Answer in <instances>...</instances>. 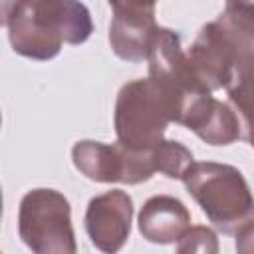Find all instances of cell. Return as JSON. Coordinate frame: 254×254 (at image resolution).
Instances as JSON below:
<instances>
[{
	"instance_id": "obj_3",
	"label": "cell",
	"mask_w": 254,
	"mask_h": 254,
	"mask_svg": "<svg viewBox=\"0 0 254 254\" xmlns=\"http://www.w3.org/2000/svg\"><path fill=\"white\" fill-rule=\"evenodd\" d=\"M183 183L222 234H234L254 218V194L236 167L212 161L192 163Z\"/></svg>"
},
{
	"instance_id": "obj_8",
	"label": "cell",
	"mask_w": 254,
	"mask_h": 254,
	"mask_svg": "<svg viewBox=\"0 0 254 254\" xmlns=\"http://www.w3.org/2000/svg\"><path fill=\"white\" fill-rule=\"evenodd\" d=\"M133 200L125 190H107L89 200L85 210V232L103 254H117L131 232Z\"/></svg>"
},
{
	"instance_id": "obj_6",
	"label": "cell",
	"mask_w": 254,
	"mask_h": 254,
	"mask_svg": "<svg viewBox=\"0 0 254 254\" xmlns=\"http://www.w3.org/2000/svg\"><path fill=\"white\" fill-rule=\"evenodd\" d=\"M147 62H149V77L163 89V93L171 101L175 123H181L187 111L202 95L210 93L192 75L187 60V52L181 46V36L175 30L163 26L157 28L147 54Z\"/></svg>"
},
{
	"instance_id": "obj_7",
	"label": "cell",
	"mask_w": 254,
	"mask_h": 254,
	"mask_svg": "<svg viewBox=\"0 0 254 254\" xmlns=\"http://www.w3.org/2000/svg\"><path fill=\"white\" fill-rule=\"evenodd\" d=\"M75 169L95 183L139 185L153 177L155 165L151 151H131L121 143L105 145L101 141H77L71 147Z\"/></svg>"
},
{
	"instance_id": "obj_1",
	"label": "cell",
	"mask_w": 254,
	"mask_h": 254,
	"mask_svg": "<svg viewBox=\"0 0 254 254\" xmlns=\"http://www.w3.org/2000/svg\"><path fill=\"white\" fill-rule=\"evenodd\" d=\"M2 24L12 50L40 62L56 58L64 42L77 46L93 32L85 4L71 0L4 2Z\"/></svg>"
},
{
	"instance_id": "obj_12",
	"label": "cell",
	"mask_w": 254,
	"mask_h": 254,
	"mask_svg": "<svg viewBox=\"0 0 254 254\" xmlns=\"http://www.w3.org/2000/svg\"><path fill=\"white\" fill-rule=\"evenodd\" d=\"M226 93L238 115L242 117L244 137L250 147H254V56L242 60L234 69Z\"/></svg>"
},
{
	"instance_id": "obj_14",
	"label": "cell",
	"mask_w": 254,
	"mask_h": 254,
	"mask_svg": "<svg viewBox=\"0 0 254 254\" xmlns=\"http://www.w3.org/2000/svg\"><path fill=\"white\" fill-rule=\"evenodd\" d=\"M216 232L208 226H190L177 242V254H218Z\"/></svg>"
},
{
	"instance_id": "obj_11",
	"label": "cell",
	"mask_w": 254,
	"mask_h": 254,
	"mask_svg": "<svg viewBox=\"0 0 254 254\" xmlns=\"http://www.w3.org/2000/svg\"><path fill=\"white\" fill-rule=\"evenodd\" d=\"M190 212L169 194L151 196L139 212V232L153 244H173L189 230Z\"/></svg>"
},
{
	"instance_id": "obj_5",
	"label": "cell",
	"mask_w": 254,
	"mask_h": 254,
	"mask_svg": "<svg viewBox=\"0 0 254 254\" xmlns=\"http://www.w3.org/2000/svg\"><path fill=\"white\" fill-rule=\"evenodd\" d=\"M18 234L32 254H75L71 206L54 189L28 190L20 200Z\"/></svg>"
},
{
	"instance_id": "obj_4",
	"label": "cell",
	"mask_w": 254,
	"mask_h": 254,
	"mask_svg": "<svg viewBox=\"0 0 254 254\" xmlns=\"http://www.w3.org/2000/svg\"><path fill=\"white\" fill-rule=\"evenodd\" d=\"M171 121H175L171 101L151 77L127 81L119 89L113 125L117 143L123 147L141 153L153 151L165 141L163 135Z\"/></svg>"
},
{
	"instance_id": "obj_9",
	"label": "cell",
	"mask_w": 254,
	"mask_h": 254,
	"mask_svg": "<svg viewBox=\"0 0 254 254\" xmlns=\"http://www.w3.org/2000/svg\"><path fill=\"white\" fill-rule=\"evenodd\" d=\"M113 10L109 26V46L125 62L147 60L151 42L157 32L155 4L109 2Z\"/></svg>"
},
{
	"instance_id": "obj_15",
	"label": "cell",
	"mask_w": 254,
	"mask_h": 254,
	"mask_svg": "<svg viewBox=\"0 0 254 254\" xmlns=\"http://www.w3.org/2000/svg\"><path fill=\"white\" fill-rule=\"evenodd\" d=\"M236 254H254V218L236 232Z\"/></svg>"
},
{
	"instance_id": "obj_13",
	"label": "cell",
	"mask_w": 254,
	"mask_h": 254,
	"mask_svg": "<svg viewBox=\"0 0 254 254\" xmlns=\"http://www.w3.org/2000/svg\"><path fill=\"white\" fill-rule=\"evenodd\" d=\"M151 157H153L155 171L163 173L167 179H181V181H183L185 173L189 171V167L194 163L192 153L183 143L169 141V139L159 143L151 151Z\"/></svg>"
},
{
	"instance_id": "obj_2",
	"label": "cell",
	"mask_w": 254,
	"mask_h": 254,
	"mask_svg": "<svg viewBox=\"0 0 254 254\" xmlns=\"http://www.w3.org/2000/svg\"><path fill=\"white\" fill-rule=\"evenodd\" d=\"M254 56V4L226 2L216 20L204 24L187 50L196 81L206 89H226L234 69Z\"/></svg>"
},
{
	"instance_id": "obj_10",
	"label": "cell",
	"mask_w": 254,
	"mask_h": 254,
	"mask_svg": "<svg viewBox=\"0 0 254 254\" xmlns=\"http://www.w3.org/2000/svg\"><path fill=\"white\" fill-rule=\"evenodd\" d=\"M181 125L214 147L230 145L242 137V123L236 111L230 105L214 99L210 93L202 95L187 111Z\"/></svg>"
}]
</instances>
